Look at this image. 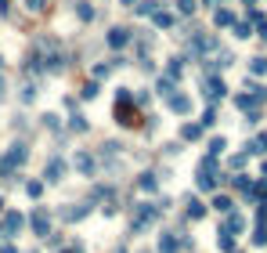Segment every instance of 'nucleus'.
I'll return each instance as SVG.
<instances>
[{
  "instance_id": "nucleus-26",
  "label": "nucleus",
  "mask_w": 267,
  "mask_h": 253,
  "mask_svg": "<svg viewBox=\"0 0 267 253\" xmlns=\"http://www.w3.org/2000/svg\"><path fill=\"white\" fill-rule=\"evenodd\" d=\"M25 196H29V199H40V196H43V181H29V185H25Z\"/></svg>"
},
{
  "instance_id": "nucleus-16",
  "label": "nucleus",
  "mask_w": 267,
  "mask_h": 253,
  "mask_svg": "<svg viewBox=\"0 0 267 253\" xmlns=\"http://www.w3.org/2000/svg\"><path fill=\"white\" fill-rule=\"evenodd\" d=\"M181 138H184V141H199V138H202V127H199V123H184V127H181Z\"/></svg>"
},
{
  "instance_id": "nucleus-9",
  "label": "nucleus",
  "mask_w": 267,
  "mask_h": 253,
  "mask_svg": "<svg viewBox=\"0 0 267 253\" xmlns=\"http://www.w3.org/2000/svg\"><path fill=\"white\" fill-rule=\"evenodd\" d=\"M22 228H25V217L14 214V210H7V214H4V225H0V232H4V235H18Z\"/></svg>"
},
{
  "instance_id": "nucleus-20",
  "label": "nucleus",
  "mask_w": 267,
  "mask_h": 253,
  "mask_svg": "<svg viewBox=\"0 0 267 253\" xmlns=\"http://www.w3.org/2000/svg\"><path fill=\"white\" fill-rule=\"evenodd\" d=\"M213 22H217V25H221V29H224V25H235V11H228V7H221V11H217V14H213Z\"/></svg>"
},
{
  "instance_id": "nucleus-22",
  "label": "nucleus",
  "mask_w": 267,
  "mask_h": 253,
  "mask_svg": "<svg viewBox=\"0 0 267 253\" xmlns=\"http://www.w3.org/2000/svg\"><path fill=\"white\" fill-rule=\"evenodd\" d=\"M199 217H206V206H202L199 199L188 203V221H199Z\"/></svg>"
},
{
  "instance_id": "nucleus-25",
  "label": "nucleus",
  "mask_w": 267,
  "mask_h": 253,
  "mask_svg": "<svg viewBox=\"0 0 267 253\" xmlns=\"http://www.w3.org/2000/svg\"><path fill=\"white\" fill-rule=\"evenodd\" d=\"M47 7H51V0H25V11H36V14H43Z\"/></svg>"
},
{
  "instance_id": "nucleus-14",
  "label": "nucleus",
  "mask_w": 267,
  "mask_h": 253,
  "mask_svg": "<svg viewBox=\"0 0 267 253\" xmlns=\"http://www.w3.org/2000/svg\"><path fill=\"white\" fill-rule=\"evenodd\" d=\"M242 228H246V217H242V214H228V217H224V228H221V232H228V235H239Z\"/></svg>"
},
{
  "instance_id": "nucleus-31",
  "label": "nucleus",
  "mask_w": 267,
  "mask_h": 253,
  "mask_svg": "<svg viewBox=\"0 0 267 253\" xmlns=\"http://www.w3.org/2000/svg\"><path fill=\"white\" fill-rule=\"evenodd\" d=\"M108 72H112V62H101V65H94V80H105Z\"/></svg>"
},
{
  "instance_id": "nucleus-40",
  "label": "nucleus",
  "mask_w": 267,
  "mask_h": 253,
  "mask_svg": "<svg viewBox=\"0 0 267 253\" xmlns=\"http://www.w3.org/2000/svg\"><path fill=\"white\" fill-rule=\"evenodd\" d=\"M260 36H264V40H267V22H260Z\"/></svg>"
},
{
  "instance_id": "nucleus-13",
  "label": "nucleus",
  "mask_w": 267,
  "mask_h": 253,
  "mask_svg": "<svg viewBox=\"0 0 267 253\" xmlns=\"http://www.w3.org/2000/svg\"><path fill=\"white\" fill-rule=\"evenodd\" d=\"M170 109H174L177 116H188L192 112V98L188 94H170Z\"/></svg>"
},
{
  "instance_id": "nucleus-41",
  "label": "nucleus",
  "mask_w": 267,
  "mask_h": 253,
  "mask_svg": "<svg viewBox=\"0 0 267 253\" xmlns=\"http://www.w3.org/2000/svg\"><path fill=\"white\" fill-rule=\"evenodd\" d=\"M119 4H127V7H134V4H137V0H119Z\"/></svg>"
},
{
  "instance_id": "nucleus-19",
  "label": "nucleus",
  "mask_w": 267,
  "mask_h": 253,
  "mask_svg": "<svg viewBox=\"0 0 267 253\" xmlns=\"http://www.w3.org/2000/svg\"><path fill=\"white\" fill-rule=\"evenodd\" d=\"M224 148H228V141H224V138H213V141L206 145V156H213V159H221V152H224Z\"/></svg>"
},
{
  "instance_id": "nucleus-47",
  "label": "nucleus",
  "mask_w": 267,
  "mask_h": 253,
  "mask_svg": "<svg viewBox=\"0 0 267 253\" xmlns=\"http://www.w3.org/2000/svg\"><path fill=\"white\" fill-rule=\"evenodd\" d=\"M0 235H4V232H0Z\"/></svg>"
},
{
  "instance_id": "nucleus-43",
  "label": "nucleus",
  "mask_w": 267,
  "mask_h": 253,
  "mask_svg": "<svg viewBox=\"0 0 267 253\" xmlns=\"http://www.w3.org/2000/svg\"><path fill=\"white\" fill-rule=\"evenodd\" d=\"M202 4H206V7H213V4H217V0H202Z\"/></svg>"
},
{
  "instance_id": "nucleus-21",
  "label": "nucleus",
  "mask_w": 267,
  "mask_h": 253,
  "mask_svg": "<svg viewBox=\"0 0 267 253\" xmlns=\"http://www.w3.org/2000/svg\"><path fill=\"white\" fill-rule=\"evenodd\" d=\"M134 11H137V14H145V18H148L152 11H159V0H141V4H134Z\"/></svg>"
},
{
  "instance_id": "nucleus-34",
  "label": "nucleus",
  "mask_w": 267,
  "mask_h": 253,
  "mask_svg": "<svg viewBox=\"0 0 267 253\" xmlns=\"http://www.w3.org/2000/svg\"><path fill=\"white\" fill-rule=\"evenodd\" d=\"M83 98H98V80H90V83H83V91H80Z\"/></svg>"
},
{
  "instance_id": "nucleus-10",
  "label": "nucleus",
  "mask_w": 267,
  "mask_h": 253,
  "mask_svg": "<svg viewBox=\"0 0 267 253\" xmlns=\"http://www.w3.org/2000/svg\"><path fill=\"white\" fill-rule=\"evenodd\" d=\"M152 25H155V29H174V25H177V14L159 7V11H152Z\"/></svg>"
},
{
  "instance_id": "nucleus-33",
  "label": "nucleus",
  "mask_w": 267,
  "mask_h": 253,
  "mask_svg": "<svg viewBox=\"0 0 267 253\" xmlns=\"http://www.w3.org/2000/svg\"><path fill=\"white\" fill-rule=\"evenodd\" d=\"M76 14H80L83 22H94V7L90 4H80V7H76Z\"/></svg>"
},
{
  "instance_id": "nucleus-11",
  "label": "nucleus",
  "mask_w": 267,
  "mask_h": 253,
  "mask_svg": "<svg viewBox=\"0 0 267 253\" xmlns=\"http://www.w3.org/2000/svg\"><path fill=\"white\" fill-rule=\"evenodd\" d=\"M72 163H76V170H80L83 177H90V174H94V167H98L90 152H76V159H72Z\"/></svg>"
},
{
  "instance_id": "nucleus-32",
  "label": "nucleus",
  "mask_w": 267,
  "mask_h": 253,
  "mask_svg": "<svg viewBox=\"0 0 267 253\" xmlns=\"http://www.w3.org/2000/svg\"><path fill=\"white\" fill-rule=\"evenodd\" d=\"M69 130L83 134V130H87V120H83V116H72V120H69Z\"/></svg>"
},
{
  "instance_id": "nucleus-17",
  "label": "nucleus",
  "mask_w": 267,
  "mask_h": 253,
  "mask_svg": "<svg viewBox=\"0 0 267 253\" xmlns=\"http://www.w3.org/2000/svg\"><path fill=\"white\" fill-rule=\"evenodd\" d=\"M166 76H170V80H181V76H184V62H181V58H170Z\"/></svg>"
},
{
  "instance_id": "nucleus-37",
  "label": "nucleus",
  "mask_w": 267,
  "mask_h": 253,
  "mask_svg": "<svg viewBox=\"0 0 267 253\" xmlns=\"http://www.w3.org/2000/svg\"><path fill=\"white\" fill-rule=\"evenodd\" d=\"M36 98V87L33 83H25V91H22V101H33Z\"/></svg>"
},
{
  "instance_id": "nucleus-4",
  "label": "nucleus",
  "mask_w": 267,
  "mask_h": 253,
  "mask_svg": "<svg viewBox=\"0 0 267 253\" xmlns=\"http://www.w3.org/2000/svg\"><path fill=\"white\" fill-rule=\"evenodd\" d=\"M65 174H69V163L61 159V156H51V159H47V167H43V181H47V185L65 181Z\"/></svg>"
},
{
  "instance_id": "nucleus-12",
  "label": "nucleus",
  "mask_w": 267,
  "mask_h": 253,
  "mask_svg": "<svg viewBox=\"0 0 267 253\" xmlns=\"http://www.w3.org/2000/svg\"><path fill=\"white\" fill-rule=\"evenodd\" d=\"M177 250H181L177 232H163V235H159V253H177Z\"/></svg>"
},
{
  "instance_id": "nucleus-6",
  "label": "nucleus",
  "mask_w": 267,
  "mask_h": 253,
  "mask_svg": "<svg viewBox=\"0 0 267 253\" xmlns=\"http://www.w3.org/2000/svg\"><path fill=\"white\" fill-rule=\"evenodd\" d=\"M29 228H33L36 239H47V235H51V214H47L43 206H40V210H33V217H29Z\"/></svg>"
},
{
  "instance_id": "nucleus-35",
  "label": "nucleus",
  "mask_w": 267,
  "mask_h": 253,
  "mask_svg": "<svg viewBox=\"0 0 267 253\" xmlns=\"http://www.w3.org/2000/svg\"><path fill=\"white\" fill-rule=\"evenodd\" d=\"M177 11L181 14H195V0H177Z\"/></svg>"
},
{
  "instance_id": "nucleus-36",
  "label": "nucleus",
  "mask_w": 267,
  "mask_h": 253,
  "mask_svg": "<svg viewBox=\"0 0 267 253\" xmlns=\"http://www.w3.org/2000/svg\"><path fill=\"white\" fill-rule=\"evenodd\" d=\"M43 127H47V130H58L61 123H58V116H54V112H47V116H43Z\"/></svg>"
},
{
  "instance_id": "nucleus-39",
  "label": "nucleus",
  "mask_w": 267,
  "mask_h": 253,
  "mask_svg": "<svg viewBox=\"0 0 267 253\" xmlns=\"http://www.w3.org/2000/svg\"><path fill=\"white\" fill-rule=\"evenodd\" d=\"M0 253H18V250H14V246H0Z\"/></svg>"
},
{
  "instance_id": "nucleus-24",
  "label": "nucleus",
  "mask_w": 267,
  "mask_h": 253,
  "mask_svg": "<svg viewBox=\"0 0 267 253\" xmlns=\"http://www.w3.org/2000/svg\"><path fill=\"white\" fill-rule=\"evenodd\" d=\"M249 72H253V76H267V58H253V62H249Z\"/></svg>"
},
{
  "instance_id": "nucleus-30",
  "label": "nucleus",
  "mask_w": 267,
  "mask_h": 253,
  "mask_svg": "<svg viewBox=\"0 0 267 253\" xmlns=\"http://www.w3.org/2000/svg\"><path fill=\"white\" fill-rule=\"evenodd\" d=\"M217 246H221L224 253H231V250H235V239H231L228 232H221V239H217Z\"/></svg>"
},
{
  "instance_id": "nucleus-38",
  "label": "nucleus",
  "mask_w": 267,
  "mask_h": 253,
  "mask_svg": "<svg viewBox=\"0 0 267 253\" xmlns=\"http://www.w3.org/2000/svg\"><path fill=\"white\" fill-rule=\"evenodd\" d=\"M61 253H83V243H72V246H65Z\"/></svg>"
},
{
  "instance_id": "nucleus-29",
  "label": "nucleus",
  "mask_w": 267,
  "mask_h": 253,
  "mask_svg": "<svg viewBox=\"0 0 267 253\" xmlns=\"http://www.w3.org/2000/svg\"><path fill=\"white\" fill-rule=\"evenodd\" d=\"M213 210H221V214H231V199H228V196H217V199H213Z\"/></svg>"
},
{
  "instance_id": "nucleus-8",
  "label": "nucleus",
  "mask_w": 267,
  "mask_h": 253,
  "mask_svg": "<svg viewBox=\"0 0 267 253\" xmlns=\"http://www.w3.org/2000/svg\"><path fill=\"white\" fill-rule=\"evenodd\" d=\"M87 214H90V203H72V206L61 210V221H65V225H76V221H83Z\"/></svg>"
},
{
  "instance_id": "nucleus-1",
  "label": "nucleus",
  "mask_w": 267,
  "mask_h": 253,
  "mask_svg": "<svg viewBox=\"0 0 267 253\" xmlns=\"http://www.w3.org/2000/svg\"><path fill=\"white\" fill-rule=\"evenodd\" d=\"M116 123H123V127H137L141 123L137 101H134V94L127 91V87H119V91H116Z\"/></svg>"
},
{
  "instance_id": "nucleus-18",
  "label": "nucleus",
  "mask_w": 267,
  "mask_h": 253,
  "mask_svg": "<svg viewBox=\"0 0 267 253\" xmlns=\"http://www.w3.org/2000/svg\"><path fill=\"white\" fill-rule=\"evenodd\" d=\"M137 188H141V192H148V196H152V192L159 188V181H155V174H141V181H137Z\"/></svg>"
},
{
  "instance_id": "nucleus-42",
  "label": "nucleus",
  "mask_w": 267,
  "mask_h": 253,
  "mask_svg": "<svg viewBox=\"0 0 267 253\" xmlns=\"http://www.w3.org/2000/svg\"><path fill=\"white\" fill-rule=\"evenodd\" d=\"M0 98H4V76H0Z\"/></svg>"
},
{
  "instance_id": "nucleus-28",
  "label": "nucleus",
  "mask_w": 267,
  "mask_h": 253,
  "mask_svg": "<svg viewBox=\"0 0 267 253\" xmlns=\"http://www.w3.org/2000/svg\"><path fill=\"white\" fill-rule=\"evenodd\" d=\"M155 87H159V94H163V98H170V94H174V80H170V76H163Z\"/></svg>"
},
{
  "instance_id": "nucleus-2",
  "label": "nucleus",
  "mask_w": 267,
  "mask_h": 253,
  "mask_svg": "<svg viewBox=\"0 0 267 253\" xmlns=\"http://www.w3.org/2000/svg\"><path fill=\"white\" fill-rule=\"evenodd\" d=\"M25 159H29V148H25L22 141H14V145L7 148V152L0 156V174H4V177H7V174H14V170H18Z\"/></svg>"
},
{
  "instance_id": "nucleus-15",
  "label": "nucleus",
  "mask_w": 267,
  "mask_h": 253,
  "mask_svg": "<svg viewBox=\"0 0 267 253\" xmlns=\"http://www.w3.org/2000/svg\"><path fill=\"white\" fill-rule=\"evenodd\" d=\"M260 152H267V134L253 138V141H249V148H246V156H260Z\"/></svg>"
},
{
  "instance_id": "nucleus-23",
  "label": "nucleus",
  "mask_w": 267,
  "mask_h": 253,
  "mask_svg": "<svg viewBox=\"0 0 267 253\" xmlns=\"http://www.w3.org/2000/svg\"><path fill=\"white\" fill-rule=\"evenodd\" d=\"M231 29H235V36H239V40H249V36H253V25H249V22H235Z\"/></svg>"
},
{
  "instance_id": "nucleus-27",
  "label": "nucleus",
  "mask_w": 267,
  "mask_h": 253,
  "mask_svg": "<svg viewBox=\"0 0 267 253\" xmlns=\"http://www.w3.org/2000/svg\"><path fill=\"white\" fill-rule=\"evenodd\" d=\"M213 123H217V109L210 105L206 112H202V120H199V127H202V130H206V127H213Z\"/></svg>"
},
{
  "instance_id": "nucleus-3",
  "label": "nucleus",
  "mask_w": 267,
  "mask_h": 253,
  "mask_svg": "<svg viewBox=\"0 0 267 253\" xmlns=\"http://www.w3.org/2000/svg\"><path fill=\"white\" fill-rule=\"evenodd\" d=\"M159 210H163V206L141 203V206H137V214H134V225H130V232H134V235H141V232H145L148 225H155V217H159Z\"/></svg>"
},
{
  "instance_id": "nucleus-45",
  "label": "nucleus",
  "mask_w": 267,
  "mask_h": 253,
  "mask_svg": "<svg viewBox=\"0 0 267 253\" xmlns=\"http://www.w3.org/2000/svg\"><path fill=\"white\" fill-rule=\"evenodd\" d=\"M0 69H4V58H0Z\"/></svg>"
},
{
  "instance_id": "nucleus-44",
  "label": "nucleus",
  "mask_w": 267,
  "mask_h": 253,
  "mask_svg": "<svg viewBox=\"0 0 267 253\" xmlns=\"http://www.w3.org/2000/svg\"><path fill=\"white\" fill-rule=\"evenodd\" d=\"M0 210H4V199H0Z\"/></svg>"
},
{
  "instance_id": "nucleus-46",
  "label": "nucleus",
  "mask_w": 267,
  "mask_h": 253,
  "mask_svg": "<svg viewBox=\"0 0 267 253\" xmlns=\"http://www.w3.org/2000/svg\"><path fill=\"white\" fill-rule=\"evenodd\" d=\"M231 253H242V250H231Z\"/></svg>"
},
{
  "instance_id": "nucleus-5",
  "label": "nucleus",
  "mask_w": 267,
  "mask_h": 253,
  "mask_svg": "<svg viewBox=\"0 0 267 253\" xmlns=\"http://www.w3.org/2000/svg\"><path fill=\"white\" fill-rule=\"evenodd\" d=\"M202 94H206L210 105H217V101L228 94V87H224V80H221V76H202Z\"/></svg>"
},
{
  "instance_id": "nucleus-7",
  "label": "nucleus",
  "mask_w": 267,
  "mask_h": 253,
  "mask_svg": "<svg viewBox=\"0 0 267 253\" xmlns=\"http://www.w3.org/2000/svg\"><path fill=\"white\" fill-rule=\"evenodd\" d=\"M130 40H134V33H130L127 25H112V29H108V36H105V43H108V47H116V51H123Z\"/></svg>"
}]
</instances>
